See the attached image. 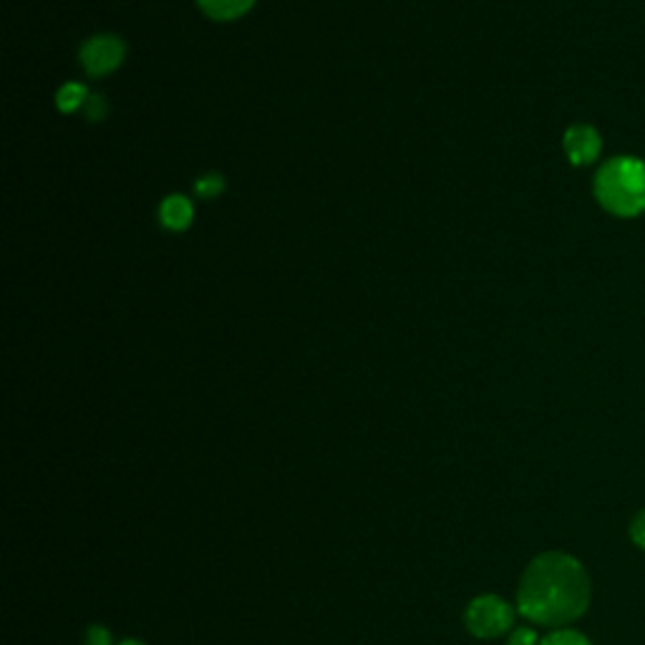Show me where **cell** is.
I'll return each mask as SVG.
<instances>
[{"instance_id": "cell-1", "label": "cell", "mask_w": 645, "mask_h": 645, "mask_svg": "<svg viewBox=\"0 0 645 645\" xmlns=\"http://www.w3.org/2000/svg\"><path fill=\"white\" fill-rule=\"evenodd\" d=\"M593 598L585 565L567 552H542L527 565L517 590V610L530 623L562 628L583 618Z\"/></svg>"}, {"instance_id": "cell-6", "label": "cell", "mask_w": 645, "mask_h": 645, "mask_svg": "<svg viewBox=\"0 0 645 645\" xmlns=\"http://www.w3.org/2000/svg\"><path fill=\"white\" fill-rule=\"evenodd\" d=\"M159 215H162V222L169 227V230H187L195 210H192V202H189L187 197L172 195L162 202Z\"/></svg>"}, {"instance_id": "cell-9", "label": "cell", "mask_w": 645, "mask_h": 645, "mask_svg": "<svg viewBox=\"0 0 645 645\" xmlns=\"http://www.w3.org/2000/svg\"><path fill=\"white\" fill-rule=\"evenodd\" d=\"M540 645H593L583 633H577V630L570 628H557L555 633L547 635Z\"/></svg>"}, {"instance_id": "cell-4", "label": "cell", "mask_w": 645, "mask_h": 645, "mask_svg": "<svg viewBox=\"0 0 645 645\" xmlns=\"http://www.w3.org/2000/svg\"><path fill=\"white\" fill-rule=\"evenodd\" d=\"M81 61L91 76H106L124 61V43L116 36H94L81 48Z\"/></svg>"}, {"instance_id": "cell-7", "label": "cell", "mask_w": 645, "mask_h": 645, "mask_svg": "<svg viewBox=\"0 0 645 645\" xmlns=\"http://www.w3.org/2000/svg\"><path fill=\"white\" fill-rule=\"evenodd\" d=\"M197 3L215 21H235L250 11L255 0H197Z\"/></svg>"}, {"instance_id": "cell-8", "label": "cell", "mask_w": 645, "mask_h": 645, "mask_svg": "<svg viewBox=\"0 0 645 645\" xmlns=\"http://www.w3.org/2000/svg\"><path fill=\"white\" fill-rule=\"evenodd\" d=\"M86 99H89V94H86V89L81 84H66L58 89L56 94V106L63 111V114H71V111L81 109V106L86 104Z\"/></svg>"}, {"instance_id": "cell-13", "label": "cell", "mask_w": 645, "mask_h": 645, "mask_svg": "<svg viewBox=\"0 0 645 645\" xmlns=\"http://www.w3.org/2000/svg\"><path fill=\"white\" fill-rule=\"evenodd\" d=\"M507 645H540V640H537V633L532 628H514L509 633Z\"/></svg>"}, {"instance_id": "cell-10", "label": "cell", "mask_w": 645, "mask_h": 645, "mask_svg": "<svg viewBox=\"0 0 645 645\" xmlns=\"http://www.w3.org/2000/svg\"><path fill=\"white\" fill-rule=\"evenodd\" d=\"M197 195L205 197V200H210V197H217L225 189V179L220 177V174H207V177H202L200 182L195 184Z\"/></svg>"}, {"instance_id": "cell-2", "label": "cell", "mask_w": 645, "mask_h": 645, "mask_svg": "<svg viewBox=\"0 0 645 645\" xmlns=\"http://www.w3.org/2000/svg\"><path fill=\"white\" fill-rule=\"evenodd\" d=\"M595 197L615 217L645 210V164L635 157L610 159L595 177Z\"/></svg>"}, {"instance_id": "cell-14", "label": "cell", "mask_w": 645, "mask_h": 645, "mask_svg": "<svg viewBox=\"0 0 645 645\" xmlns=\"http://www.w3.org/2000/svg\"><path fill=\"white\" fill-rule=\"evenodd\" d=\"M86 109V116H89L91 121H99L106 116V99H101V96H89L84 104Z\"/></svg>"}, {"instance_id": "cell-5", "label": "cell", "mask_w": 645, "mask_h": 645, "mask_svg": "<svg viewBox=\"0 0 645 645\" xmlns=\"http://www.w3.org/2000/svg\"><path fill=\"white\" fill-rule=\"evenodd\" d=\"M600 147H603V142H600V134L595 132L593 126L580 124L567 129L565 152L567 159H570L575 167H585V164L595 162L600 154Z\"/></svg>"}, {"instance_id": "cell-12", "label": "cell", "mask_w": 645, "mask_h": 645, "mask_svg": "<svg viewBox=\"0 0 645 645\" xmlns=\"http://www.w3.org/2000/svg\"><path fill=\"white\" fill-rule=\"evenodd\" d=\"M84 645H114V640H111L109 628H104V625H91V628L86 630Z\"/></svg>"}, {"instance_id": "cell-11", "label": "cell", "mask_w": 645, "mask_h": 645, "mask_svg": "<svg viewBox=\"0 0 645 645\" xmlns=\"http://www.w3.org/2000/svg\"><path fill=\"white\" fill-rule=\"evenodd\" d=\"M630 540H633L635 547L645 552V509H640L638 514L630 522Z\"/></svg>"}, {"instance_id": "cell-3", "label": "cell", "mask_w": 645, "mask_h": 645, "mask_svg": "<svg viewBox=\"0 0 645 645\" xmlns=\"http://www.w3.org/2000/svg\"><path fill=\"white\" fill-rule=\"evenodd\" d=\"M464 620H467L469 633L477 638H499L512 630L514 608L499 595H479L469 603Z\"/></svg>"}, {"instance_id": "cell-15", "label": "cell", "mask_w": 645, "mask_h": 645, "mask_svg": "<svg viewBox=\"0 0 645 645\" xmlns=\"http://www.w3.org/2000/svg\"><path fill=\"white\" fill-rule=\"evenodd\" d=\"M119 645H144L142 640H137V638H126V640H121Z\"/></svg>"}]
</instances>
